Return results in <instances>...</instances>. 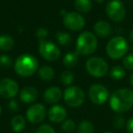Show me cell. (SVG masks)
<instances>
[{
	"label": "cell",
	"mask_w": 133,
	"mask_h": 133,
	"mask_svg": "<svg viewBox=\"0 0 133 133\" xmlns=\"http://www.w3.org/2000/svg\"><path fill=\"white\" fill-rule=\"evenodd\" d=\"M109 107L117 114L129 111L133 107V91L129 89H119L109 97Z\"/></svg>",
	"instance_id": "cell-1"
},
{
	"label": "cell",
	"mask_w": 133,
	"mask_h": 133,
	"mask_svg": "<svg viewBox=\"0 0 133 133\" xmlns=\"http://www.w3.org/2000/svg\"><path fill=\"white\" fill-rule=\"evenodd\" d=\"M14 69L19 77L28 78L35 74L38 69V61L30 54H23L16 58Z\"/></svg>",
	"instance_id": "cell-2"
},
{
	"label": "cell",
	"mask_w": 133,
	"mask_h": 133,
	"mask_svg": "<svg viewBox=\"0 0 133 133\" xmlns=\"http://www.w3.org/2000/svg\"><path fill=\"white\" fill-rule=\"evenodd\" d=\"M97 48H98V39L92 32L84 31L77 38L76 51L79 55H91L96 51Z\"/></svg>",
	"instance_id": "cell-3"
},
{
	"label": "cell",
	"mask_w": 133,
	"mask_h": 133,
	"mask_svg": "<svg viewBox=\"0 0 133 133\" xmlns=\"http://www.w3.org/2000/svg\"><path fill=\"white\" fill-rule=\"evenodd\" d=\"M129 49V44L125 37L116 36L112 37L106 46V53L111 59L118 60L126 56Z\"/></svg>",
	"instance_id": "cell-4"
},
{
	"label": "cell",
	"mask_w": 133,
	"mask_h": 133,
	"mask_svg": "<svg viewBox=\"0 0 133 133\" xmlns=\"http://www.w3.org/2000/svg\"><path fill=\"white\" fill-rule=\"evenodd\" d=\"M63 98L69 107L78 108L85 102L86 94L81 88L78 86H69L65 89Z\"/></svg>",
	"instance_id": "cell-5"
},
{
	"label": "cell",
	"mask_w": 133,
	"mask_h": 133,
	"mask_svg": "<svg viewBox=\"0 0 133 133\" xmlns=\"http://www.w3.org/2000/svg\"><path fill=\"white\" fill-rule=\"evenodd\" d=\"M86 69L94 78H102L109 72V65L102 57H91L86 62Z\"/></svg>",
	"instance_id": "cell-6"
},
{
	"label": "cell",
	"mask_w": 133,
	"mask_h": 133,
	"mask_svg": "<svg viewBox=\"0 0 133 133\" xmlns=\"http://www.w3.org/2000/svg\"><path fill=\"white\" fill-rule=\"evenodd\" d=\"M106 14L113 22H121L126 17V8L121 0H110L106 6Z\"/></svg>",
	"instance_id": "cell-7"
},
{
	"label": "cell",
	"mask_w": 133,
	"mask_h": 133,
	"mask_svg": "<svg viewBox=\"0 0 133 133\" xmlns=\"http://www.w3.org/2000/svg\"><path fill=\"white\" fill-rule=\"evenodd\" d=\"M38 51L40 56L46 61L53 62L59 58L61 52L57 45L49 40H40L38 46Z\"/></svg>",
	"instance_id": "cell-8"
},
{
	"label": "cell",
	"mask_w": 133,
	"mask_h": 133,
	"mask_svg": "<svg viewBox=\"0 0 133 133\" xmlns=\"http://www.w3.org/2000/svg\"><path fill=\"white\" fill-rule=\"evenodd\" d=\"M89 98L95 105H103L109 98L108 89L102 84H93L89 89Z\"/></svg>",
	"instance_id": "cell-9"
},
{
	"label": "cell",
	"mask_w": 133,
	"mask_h": 133,
	"mask_svg": "<svg viewBox=\"0 0 133 133\" xmlns=\"http://www.w3.org/2000/svg\"><path fill=\"white\" fill-rule=\"evenodd\" d=\"M84 17L78 12H68L63 16V25L71 31H79L85 26Z\"/></svg>",
	"instance_id": "cell-10"
},
{
	"label": "cell",
	"mask_w": 133,
	"mask_h": 133,
	"mask_svg": "<svg viewBox=\"0 0 133 133\" xmlns=\"http://www.w3.org/2000/svg\"><path fill=\"white\" fill-rule=\"evenodd\" d=\"M46 116H48V111L46 107L41 103L32 104L26 111V119L32 124L41 123Z\"/></svg>",
	"instance_id": "cell-11"
},
{
	"label": "cell",
	"mask_w": 133,
	"mask_h": 133,
	"mask_svg": "<svg viewBox=\"0 0 133 133\" xmlns=\"http://www.w3.org/2000/svg\"><path fill=\"white\" fill-rule=\"evenodd\" d=\"M18 84L10 78L0 79V96L5 98H13L18 94Z\"/></svg>",
	"instance_id": "cell-12"
},
{
	"label": "cell",
	"mask_w": 133,
	"mask_h": 133,
	"mask_svg": "<svg viewBox=\"0 0 133 133\" xmlns=\"http://www.w3.org/2000/svg\"><path fill=\"white\" fill-rule=\"evenodd\" d=\"M66 118V109L63 106L55 104L48 111V118L52 123H62Z\"/></svg>",
	"instance_id": "cell-13"
},
{
	"label": "cell",
	"mask_w": 133,
	"mask_h": 133,
	"mask_svg": "<svg viewBox=\"0 0 133 133\" xmlns=\"http://www.w3.org/2000/svg\"><path fill=\"white\" fill-rule=\"evenodd\" d=\"M38 98V90L32 86L24 87L19 92V98L23 103H33Z\"/></svg>",
	"instance_id": "cell-14"
},
{
	"label": "cell",
	"mask_w": 133,
	"mask_h": 133,
	"mask_svg": "<svg viewBox=\"0 0 133 133\" xmlns=\"http://www.w3.org/2000/svg\"><path fill=\"white\" fill-rule=\"evenodd\" d=\"M62 90L57 87H50L45 91L44 99L48 104H57L62 98Z\"/></svg>",
	"instance_id": "cell-15"
},
{
	"label": "cell",
	"mask_w": 133,
	"mask_h": 133,
	"mask_svg": "<svg viewBox=\"0 0 133 133\" xmlns=\"http://www.w3.org/2000/svg\"><path fill=\"white\" fill-rule=\"evenodd\" d=\"M94 32L96 36L102 37V38H105V37H108L109 36L111 35L112 28H111L110 24L108 23L107 21L98 20L94 25Z\"/></svg>",
	"instance_id": "cell-16"
},
{
	"label": "cell",
	"mask_w": 133,
	"mask_h": 133,
	"mask_svg": "<svg viewBox=\"0 0 133 133\" xmlns=\"http://www.w3.org/2000/svg\"><path fill=\"white\" fill-rule=\"evenodd\" d=\"M10 126L14 132L19 133L26 128V119L21 115H16L11 118L10 121Z\"/></svg>",
	"instance_id": "cell-17"
},
{
	"label": "cell",
	"mask_w": 133,
	"mask_h": 133,
	"mask_svg": "<svg viewBox=\"0 0 133 133\" xmlns=\"http://www.w3.org/2000/svg\"><path fill=\"white\" fill-rule=\"evenodd\" d=\"M79 54L77 51L75 52H69L66 53V55L63 57V64L65 66L71 69V68H74L78 65V61H79V57H78Z\"/></svg>",
	"instance_id": "cell-18"
},
{
	"label": "cell",
	"mask_w": 133,
	"mask_h": 133,
	"mask_svg": "<svg viewBox=\"0 0 133 133\" xmlns=\"http://www.w3.org/2000/svg\"><path fill=\"white\" fill-rule=\"evenodd\" d=\"M15 46V40L9 35L0 36V51H10Z\"/></svg>",
	"instance_id": "cell-19"
},
{
	"label": "cell",
	"mask_w": 133,
	"mask_h": 133,
	"mask_svg": "<svg viewBox=\"0 0 133 133\" xmlns=\"http://www.w3.org/2000/svg\"><path fill=\"white\" fill-rule=\"evenodd\" d=\"M38 77L44 81H50L55 78V71L49 66H43L37 71Z\"/></svg>",
	"instance_id": "cell-20"
},
{
	"label": "cell",
	"mask_w": 133,
	"mask_h": 133,
	"mask_svg": "<svg viewBox=\"0 0 133 133\" xmlns=\"http://www.w3.org/2000/svg\"><path fill=\"white\" fill-rule=\"evenodd\" d=\"M74 6L79 13H89L92 9L91 0H75Z\"/></svg>",
	"instance_id": "cell-21"
},
{
	"label": "cell",
	"mask_w": 133,
	"mask_h": 133,
	"mask_svg": "<svg viewBox=\"0 0 133 133\" xmlns=\"http://www.w3.org/2000/svg\"><path fill=\"white\" fill-rule=\"evenodd\" d=\"M109 76L114 80H121L126 76V70L124 66H121L119 65L114 66L109 71Z\"/></svg>",
	"instance_id": "cell-22"
},
{
	"label": "cell",
	"mask_w": 133,
	"mask_h": 133,
	"mask_svg": "<svg viewBox=\"0 0 133 133\" xmlns=\"http://www.w3.org/2000/svg\"><path fill=\"white\" fill-rule=\"evenodd\" d=\"M78 133H94L95 127L91 121L83 119L78 125Z\"/></svg>",
	"instance_id": "cell-23"
},
{
	"label": "cell",
	"mask_w": 133,
	"mask_h": 133,
	"mask_svg": "<svg viewBox=\"0 0 133 133\" xmlns=\"http://www.w3.org/2000/svg\"><path fill=\"white\" fill-rule=\"evenodd\" d=\"M56 38H57V41L60 46H69L72 41V37L69 35V33L66 32H63V31H59L56 34Z\"/></svg>",
	"instance_id": "cell-24"
},
{
	"label": "cell",
	"mask_w": 133,
	"mask_h": 133,
	"mask_svg": "<svg viewBox=\"0 0 133 133\" xmlns=\"http://www.w3.org/2000/svg\"><path fill=\"white\" fill-rule=\"evenodd\" d=\"M60 81L64 86H70L74 81V74L69 70H65L60 74Z\"/></svg>",
	"instance_id": "cell-25"
},
{
	"label": "cell",
	"mask_w": 133,
	"mask_h": 133,
	"mask_svg": "<svg viewBox=\"0 0 133 133\" xmlns=\"http://www.w3.org/2000/svg\"><path fill=\"white\" fill-rule=\"evenodd\" d=\"M77 129L76 122L72 119H66L61 124V129L66 133H71Z\"/></svg>",
	"instance_id": "cell-26"
},
{
	"label": "cell",
	"mask_w": 133,
	"mask_h": 133,
	"mask_svg": "<svg viewBox=\"0 0 133 133\" xmlns=\"http://www.w3.org/2000/svg\"><path fill=\"white\" fill-rule=\"evenodd\" d=\"M112 125H113V127H114V129H121L122 128L126 126L125 118H124L121 114L116 115L112 119Z\"/></svg>",
	"instance_id": "cell-27"
},
{
	"label": "cell",
	"mask_w": 133,
	"mask_h": 133,
	"mask_svg": "<svg viewBox=\"0 0 133 133\" xmlns=\"http://www.w3.org/2000/svg\"><path fill=\"white\" fill-rule=\"evenodd\" d=\"M13 64L11 57L8 55H0V66L3 69H9Z\"/></svg>",
	"instance_id": "cell-28"
},
{
	"label": "cell",
	"mask_w": 133,
	"mask_h": 133,
	"mask_svg": "<svg viewBox=\"0 0 133 133\" xmlns=\"http://www.w3.org/2000/svg\"><path fill=\"white\" fill-rule=\"evenodd\" d=\"M122 65H123L124 69H128V70H133V53L126 55L123 57Z\"/></svg>",
	"instance_id": "cell-29"
},
{
	"label": "cell",
	"mask_w": 133,
	"mask_h": 133,
	"mask_svg": "<svg viewBox=\"0 0 133 133\" xmlns=\"http://www.w3.org/2000/svg\"><path fill=\"white\" fill-rule=\"evenodd\" d=\"M36 133H56V131L49 124H42L37 129Z\"/></svg>",
	"instance_id": "cell-30"
},
{
	"label": "cell",
	"mask_w": 133,
	"mask_h": 133,
	"mask_svg": "<svg viewBox=\"0 0 133 133\" xmlns=\"http://www.w3.org/2000/svg\"><path fill=\"white\" fill-rule=\"evenodd\" d=\"M36 35H37V37H38L40 40H43V39H45L48 37V31L46 28H38L37 29V31H36Z\"/></svg>",
	"instance_id": "cell-31"
},
{
	"label": "cell",
	"mask_w": 133,
	"mask_h": 133,
	"mask_svg": "<svg viewBox=\"0 0 133 133\" xmlns=\"http://www.w3.org/2000/svg\"><path fill=\"white\" fill-rule=\"evenodd\" d=\"M8 109H9L11 111H13V112H17L19 109V105H18V103H17V100H15V99L10 100L9 103H8Z\"/></svg>",
	"instance_id": "cell-32"
},
{
	"label": "cell",
	"mask_w": 133,
	"mask_h": 133,
	"mask_svg": "<svg viewBox=\"0 0 133 133\" xmlns=\"http://www.w3.org/2000/svg\"><path fill=\"white\" fill-rule=\"evenodd\" d=\"M126 129L129 133H133V117L129 118L126 122Z\"/></svg>",
	"instance_id": "cell-33"
},
{
	"label": "cell",
	"mask_w": 133,
	"mask_h": 133,
	"mask_svg": "<svg viewBox=\"0 0 133 133\" xmlns=\"http://www.w3.org/2000/svg\"><path fill=\"white\" fill-rule=\"evenodd\" d=\"M129 41H130L131 43H133V29L131 30V31H130V33H129Z\"/></svg>",
	"instance_id": "cell-34"
},
{
	"label": "cell",
	"mask_w": 133,
	"mask_h": 133,
	"mask_svg": "<svg viewBox=\"0 0 133 133\" xmlns=\"http://www.w3.org/2000/svg\"><path fill=\"white\" fill-rule=\"evenodd\" d=\"M129 83H130V85L133 87V72L130 74V76H129Z\"/></svg>",
	"instance_id": "cell-35"
},
{
	"label": "cell",
	"mask_w": 133,
	"mask_h": 133,
	"mask_svg": "<svg viewBox=\"0 0 133 133\" xmlns=\"http://www.w3.org/2000/svg\"><path fill=\"white\" fill-rule=\"evenodd\" d=\"M94 1H95V2L99 3V4H100V3H103L104 1H105V0H94Z\"/></svg>",
	"instance_id": "cell-36"
},
{
	"label": "cell",
	"mask_w": 133,
	"mask_h": 133,
	"mask_svg": "<svg viewBox=\"0 0 133 133\" xmlns=\"http://www.w3.org/2000/svg\"><path fill=\"white\" fill-rule=\"evenodd\" d=\"M1 112H2V107H1V105H0V114H1Z\"/></svg>",
	"instance_id": "cell-37"
},
{
	"label": "cell",
	"mask_w": 133,
	"mask_h": 133,
	"mask_svg": "<svg viewBox=\"0 0 133 133\" xmlns=\"http://www.w3.org/2000/svg\"><path fill=\"white\" fill-rule=\"evenodd\" d=\"M103 133H112V132H110V131H105V132H103Z\"/></svg>",
	"instance_id": "cell-38"
},
{
	"label": "cell",
	"mask_w": 133,
	"mask_h": 133,
	"mask_svg": "<svg viewBox=\"0 0 133 133\" xmlns=\"http://www.w3.org/2000/svg\"><path fill=\"white\" fill-rule=\"evenodd\" d=\"M65 1H68V0H65Z\"/></svg>",
	"instance_id": "cell-39"
}]
</instances>
